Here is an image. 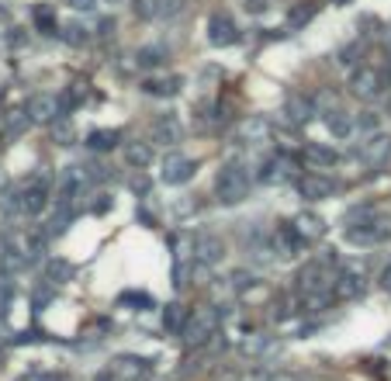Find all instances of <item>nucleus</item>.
Listing matches in <instances>:
<instances>
[{
    "label": "nucleus",
    "mask_w": 391,
    "mask_h": 381,
    "mask_svg": "<svg viewBox=\"0 0 391 381\" xmlns=\"http://www.w3.org/2000/svg\"><path fill=\"white\" fill-rule=\"evenodd\" d=\"M77 104H80V94H77V91H63V94H59V108H63V115H73Z\"/></svg>",
    "instance_id": "nucleus-29"
},
{
    "label": "nucleus",
    "mask_w": 391,
    "mask_h": 381,
    "mask_svg": "<svg viewBox=\"0 0 391 381\" xmlns=\"http://www.w3.org/2000/svg\"><path fill=\"white\" fill-rule=\"evenodd\" d=\"M198 174V163L194 160H187V156H166L163 160V180L170 184V187H180V184H187L191 177Z\"/></svg>",
    "instance_id": "nucleus-8"
},
{
    "label": "nucleus",
    "mask_w": 391,
    "mask_h": 381,
    "mask_svg": "<svg viewBox=\"0 0 391 381\" xmlns=\"http://www.w3.org/2000/svg\"><path fill=\"white\" fill-rule=\"evenodd\" d=\"M28 115H32V122H56V118L63 115L59 97H56V94H32Z\"/></svg>",
    "instance_id": "nucleus-10"
},
{
    "label": "nucleus",
    "mask_w": 391,
    "mask_h": 381,
    "mask_svg": "<svg viewBox=\"0 0 391 381\" xmlns=\"http://www.w3.org/2000/svg\"><path fill=\"white\" fill-rule=\"evenodd\" d=\"M356 156L367 163V167H384L391 160V136H374L370 142H363L356 149Z\"/></svg>",
    "instance_id": "nucleus-9"
},
{
    "label": "nucleus",
    "mask_w": 391,
    "mask_h": 381,
    "mask_svg": "<svg viewBox=\"0 0 391 381\" xmlns=\"http://www.w3.org/2000/svg\"><path fill=\"white\" fill-rule=\"evenodd\" d=\"M381 284H384V291H391V267L381 274Z\"/></svg>",
    "instance_id": "nucleus-39"
},
{
    "label": "nucleus",
    "mask_w": 391,
    "mask_h": 381,
    "mask_svg": "<svg viewBox=\"0 0 391 381\" xmlns=\"http://www.w3.org/2000/svg\"><path fill=\"white\" fill-rule=\"evenodd\" d=\"M222 257H225L222 236H215V232H198V236H194V260H198V263L215 267V263H222Z\"/></svg>",
    "instance_id": "nucleus-6"
},
{
    "label": "nucleus",
    "mask_w": 391,
    "mask_h": 381,
    "mask_svg": "<svg viewBox=\"0 0 391 381\" xmlns=\"http://www.w3.org/2000/svg\"><path fill=\"white\" fill-rule=\"evenodd\" d=\"M284 111L291 115V122H308V118H312V101L294 94V97L287 101V108H284Z\"/></svg>",
    "instance_id": "nucleus-25"
},
{
    "label": "nucleus",
    "mask_w": 391,
    "mask_h": 381,
    "mask_svg": "<svg viewBox=\"0 0 391 381\" xmlns=\"http://www.w3.org/2000/svg\"><path fill=\"white\" fill-rule=\"evenodd\" d=\"M388 49H391V28H388Z\"/></svg>",
    "instance_id": "nucleus-41"
},
{
    "label": "nucleus",
    "mask_w": 391,
    "mask_h": 381,
    "mask_svg": "<svg viewBox=\"0 0 391 381\" xmlns=\"http://www.w3.org/2000/svg\"><path fill=\"white\" fill-rule=\"evenodd\" d=\"M298 191H301V198H308V201H322V198H329V194L336 191V184H332L329 177H322V174H305V177L298 180Z\"/></svg>",
    "instance_id": "nucleus-11"
},
{
    "label": "nucleus",
    "mask_w": 391,
    "mask_h": 381,
    "mask_svg": "<svg viewBox=\"0 0 391 381\" xmlns=\"http://www.w3.org/2000/svg\"><path fill=\"white\" fill-rule=\"evenodd\" d=\"M32 21H35V28L39 32H46V35H56V8L53 4H35L32 8Z\"/></svg>",
    "instance_id": "nucleus-18"
},
{
    "label": "nucleus",
    "mask_w": 391,
    "mask_h": 381,
    "mask_svg": "<svg viewBox=\"0 0 391 381\" xmlns=\"http://www.w3.org/2000/svg\"><path fill=\"white\" fill-rule=\"evenodd\" d=\"M232 284H236V288H246V284H253V274H246V270H236V274H232Z\"/></svg>",
    "instance_id": "nucleus-34"
},
{
    "label": "nucleus",
    "mask_w": 391,
    "mask_h": 381,
    "mask_svg": "<svg viewBox=\"0 0 391 381\" xmlns=\"http://www.w3.org/2000/svg\"><path fill=\"white\" fill-rule=\"evenodd\" d=\"M25 212L28 215H39V212H46V205H49V191H46V184L39 180V184H32L28 191H25Z\"/></svg>",
    "instance_id": "nucleus-19"
},
{
    "label": "nucleus",
    "mask_w": 391,
    "mask_h": 381,
    "mask_svg": "<svg viewBox=\"0 0 391 381\" xmlns=\"http://www.w3.org/2000/svg\"><path fill=\"white\" fill-rule=\"evenodd\" d=\"M87 146H90L94 153L115 149V146H118V132H115V129H94V132L87 136Z\"/></svg>",
    "instance_id": "nucleus-22"
},
{
    "label": "nucleus",
    "mask_w": 391,
    "mask_h": 381,
    "mask_svg": "<svg viewBox=\"0 0 391 381\" xmlns=\"http://www.w3.org/2000/svg\"><path fill=\"white\" fill-rule=\"evenodd\" d=\"M336 4H350V0H336Z\"/></svg>",
    "instance_id": "nucleus-42"
},
{
    "label": "nucleus",
    "mask_w": 391,
    "mask_h": 381,
    "mask_svg": "<svg viewBox=\"0 0 391 381\" xmlns=\"http://www.w3.org/2000/svg\"><path fill=\"white\" fill-rule=\"evenodd\" d=\"M132 187H135V191H146V187H149V180H146V177H135V180H132Z\"/></svg>",
    "instance_id": "nucleus-37"
},
{
    "label": "nucleus",
    "mask_w": 391,
    "mask_h": 381,
    "mask_svg": "<svg viewBox=\"0 0 391 381\" xmlns=\"http://www.w3.org/2000/svg\"><path fill=\"white\" fill-rule=\"evenodd\" d=\"M125 163L135 167V170H142V167L153 163V149H149L146 142H128V146H125Z\"/></svg>",
    "instance_id": "nucleus-21"
},
{
    "label": "nucleus",
    "mask_w": 391,
    "mask_h": 381,
    "mask_svg": "<svg viewBox=\"0 0 391 381\" xmlns=\"http://www.w3.org/2000/svg\"><path fill=\"white\" fill-rule=\"evenodd\" d=\"M70 8H77V11H94L97 8V0H66Z\"/></svg>",
    "instance_id": "nucleus-35"
},
{
    "label": "nucleus",
    "mask_w": 391,
    "mask_h": 381,
    "mask_svg": "<svg viewBox=\"0 0 391 381\" xmlns=\"http://www.w3.org/2000/svg\"><path fill=\"white\" fill-rule=\"evenodd\" d=\"M356 129H360V132H374V129H377V115H363V118L356 122Z\"/></svg>",
    "instance_id": "nucleus-33"
},
{
    "label": "nucleus",
    "mask_w": 391,
    "mask_h": 381,
    "mask_svg": "<svg viewBox=\"0 0 391 381\" xmlns=\"http://www.w3.org/2000/svg\"><path fill=\"white\" fill-rule=\"evenodd\" d=\"M111 4H118V0H111Z\"/></svg>",
    "instance_id": "nucleus-43"
},
{
    "label": "nucleus",
    "mask_w": 391,
    "mask_h": 381,
    "mask_svg": "<svg viewBox=\"0 0 391 381\" xmlns=\"http://www.w3.org/2000/svg\"><path fill=\"white\" fill-rule=\"evenodd\" d=\"M153 139H156V142H166V146L180 142V122H177V115L156 118V122H153Z\"/></svg>",
    "instance_id": "nucleus-16"
},
{
    "label": "nucleus",
    "mask_w": 391,
    "mask_h": 381,
    "mask_svg": "<svg viewBox=\"0 0 391 381\" xmlns=\"http://www.w3.org/2000/svg\"><path fill=\"white\" fill-rule=\"evenodd\" d=\"M301 160H305L308 167L325 170V167H336V163H339V153H336L332 146H325V142H308L305 153H301Z\"/></svg>",
    "instance_id": "nucleus-13"
},
{
    "label": "nucleus",
    "mask_w": 391,
    "mask_h": 381,
    "mask_svg": "<svg viewBox=\"0 0 391 381\" xmlns=\"http://www.w3.org/2000/svg\"><path fill=\"white\" fill-rule=\"evenodd\" d=\"M180 87H184L180 77H149V80H142V91L149 97H173V94H180Z\"/></svg>",
    "instance_id": "nucleus-15"
},
{
    "label": "nucleus",
    "mask_w": 391,
    "mask_h": 381,
    "mask_svg": "<svg viewBox=\"0 0 391 381\" xmlns=\"http://www.w3.org/2000/svg\"><path fill=\"white\" fill-rule=\"evenodd\" d=\"M135 63H139V70H156V66L166 63V49L163 46H142L135 53Z\"/></svg>",
    "instance_id": "nucleus-20"
},
{
    "label": "nucleus",
    "mask_w": 391,
    "mask_h": 381,
    "mask_svg": "<svg viewBox=\"0 0 391 381\" xmlns=\"http://www.w3.org/2000/svg\"><path fill=\"white\" fill-rule=\"evenodd\" d=\"M350 91H353L356 97H363V101H374V97L384 91V80H381L370 66H360V70H353V77H350Z\"/></svg>",
    "instance_id": "nucleus-7"
},
{
    "label": "nucleus",
    "mask_w": 391,
    "mask_h": 381,
    "mask_svg": "<svg viewBox=\"0 0 391 381\" xmlns=\"http://www.w3.org/2000/svg\"><path fill=\"white\" fill-rule=\"evenodd\" d=\"M84 174L77 170V167H70V170H63V177H59V187H56V205L59 208H77V198L84 194Z\"/></svg>",
    "instance_id": "nucleus-5"
},
{
    "label": "nucleus",
    "mask_w": 391,
    "mask_h": 381,
    "mask_svg": "<svg viewBox=\"0 0 391 381\" xmlns=\"http://www.w3.org/2000/svg\"><path fill=\"white\" fill-rule=\"evenodd\" d=\"M108 205H111V201H108V198H104V194H101V201H97V205H94V212H97V215H101V212H108Z\"/></svg>",
    "instance_id": "nucleus-38"
},
{
    "label": "nucleus",
    "mask_w": 391,
    "mask_h": 381,
    "mask_svg": "<svg viewBox=\"0 0 391 381\" xmlns=\"http://www.w3.org/2000/svg\"><path fill=\"white\" fill-rule=\"evenodd\" d=\"M381 80H384V87H391V59H388V70H384V77H381Z\"/></svg>",
    "instance_id": "nucleus-40"
},
{
    "label": "nucleus",
    "mask_w": 391,
    "mask_h": 381,
    "mask_svg": "<svg viewBox=\"0 0 391 381\" xmlns=\"http://www.w3.org/2000/svg\"><path fill=\"white\" fill-rule=\"evenodd\" d=\"M184 322H187V312L180 301H170L166 312H163V329L166 333H184Z\"/></svg>",
    "instance_id": "nucleus-23"
},
{
    "label": "nucleus",
    "mask_w": 391,
    "mask_h": 381,
    "mask_svg": "<svg viewBox=\"0 0 391 381\" xmlns=\"http://www.w3.org/2000/svg\"><path fill=\"white\" fill-rule=\"evenodd\" d=\"M315 11H318L315 4H308V8H298V11L291 15V28H301V25H308V21L315 18Z\"/></svg>",
    "instance_id": "nucleus-27"
},
{
    "label": "nucleus",
    "mask_w": 391,
    "mask_h": 381,
    "mask_svg": "<svg viewBox=\"0 0 391 381\" xmlns=\"http://www.w3.org/2000/svg\"><path fill=\"white\" fill-rule=\"evenodd\" d=\"M132 11H135V18H153L156 15V0H132Z\"/></svg>",
    "instance_id": "nucleus-28"
},
{
    "label": "nucleus",
    "mask_w": 391,
    "mask_h": 381,
    "mask_svg": "<svg viewBox=\"0 0 391 381\" xmlns=\"http://www.w3.org/2000/svg\"><path fill=\"white\" fill-rule=\"evenodd\" d=\"M325 129L332 132V139H346V136H353L356 132V122H353V115H346V111H329L325 115Z\"/></svg>",
    "instance_id": "nucleus-17"
},
{
    "label": "nucleus",
    "mask_w": 391,
    "mask_h": 381,
    "mask_svg": "<svg viewBox=\"0 0 391 381\" xmlns=\"http://www.w3.org/2000/svg\"><path fill=\"white\" fill-rule=\"evenodd\" d=\"M291 225H294V232L305 239V246H312V243H318V239L325 236V222H322L318 215H312V212H301Z\"/></svg>",
    "instance_id": "nucleus-12"
},
{
    "label": "nucleus",
    "mask_w": 391,
    "mask_h": 381,
    "mask_svg": "<svg viewBox=\"0 0 391 381\" xmlns=\"http://www.w3.org/2000/svg\"><path fill=\"white\" fill-rule=\"evenodd\" d=\"M384 239H391V219L388 215H367L360 225L346 229V243H353V246H377Z\"/></svg>",
    "instance_id": "nucleus-2"
},
{
    "label": "nucleus",
    "mask_w": 391,
    "mask_h": 381,
    "mask_svg": "<svg viewBox=\"0 0 391 381\" xmlns=\"http://www.w3.org/2000/svg\"><path fill=\"white\" fill-rule=\"evenodd\" d=\"M246 11H253V15H263V11H267V0H249V4H246Z\"/></svg>",
    "instance_id": "nucleus-36"
},
{
    "label": "nucleus",
    "mask_w": 391,
    "mask_h": 381,
    "mask_svg": "<svg viewBox=\"0 0 391 381\" xmlns=\"http://www.w3.org/2000/svg\"><path fill=\"white\" fill-rule=\"evenodd\" d=\"M25 125H28V115H25V111H15V115H11V122H8V132H11V136H18Z\"/></svg>",
    "instance_id": "nucleus-31"
},
{
    "label": "nucleus",
    "mask_w": 391,
    "mask_h": 381,
    "mask_svg": "<svg viewBox=\"0 0 391 381\" xmlns=\"http://www.w3.org/2000/svg\"><path fill=\"white\" fill-rule=\"evenodd\" d=\"M53 139H56L59 146H73L77 132H73V125H70L66 118H56V125H53Z\"/></svg>",
    "instance_id": "nucleus-26"
},
{
    "label": "nucleus",
    "mask_w": 391,
    "mask_h": 381,
    "mask_svg": "<svg viewBox=\"0 0 391 381\" xmlns=\"http://www.w3.org/2000/svg\"><path fill=\"white\" fill-rule=\"evenodd\" d=\"M70 274H73V267H70V263H63V260H59V263H49V277H59V281H66Z\"/></svg>",
    "instance_id": "nucleus-32"
},
{
    "label": "nucleus",
    "mask_w": 391,
    "mask_h": 381,
    "mask_svg": "<svg viewBox=\"0 0 391 381\" xmlns=\"http://www.w3.org/2000/svg\"><path fill=\"white\" fill-rule=\"evenodd\" d=\"M118 301H122V305H142V308H149V305H153V298H149V295H135V291H125Z\"/></svg>",
    "instance_id": "nucleus-30"
},
{
    "label": "nucleus",
    "mask_w": 391,
    "mask_h": 381,
    "mask_svg": "<svg viewBox=\"0 0 391 381\" xmlns=\"http://www.w3.org/2000/svg\"><path fill=\"white\" fill-rule=\"evenodd\" d=\"M360 291H363V277H360L356 270L346 267V270L336 274V281H332V295H336V298H356Z\"/></svg>",
    "instance_id": "nucleus-14"
},
{
    "label": "nucleus",
    "mask_w": 391,
    "mask_h": 381,
    "mask_svg": "<svg viewBox=\"0 0 391 381\" xmlns=\"http://www.w3.org/2000/svg\"><path fill=\"white\" fill-rule=\"evenodd\" d=\"M215 326H218V312H215V308H194V312L187 315L180 336H184L187 343H204V340L215 333Z\"/></svg>",
    "instance_id": "nucleus-3"
},
{
    "label": "nucleus",
    "mask_w": 391,
    "mask_h": 381,
    "mask_svg": "<svg viewBox=\"0 0 391 381\" xmlns=\"http://www.w3.org/2000/svg\"><path fill=\"white\" fill-rule=\"evenodd\" d=\"M246 194H249V174H246V167L225 163V167L215 174V198H218L222 205H239Z\"/></svg>",
    "instance_id": "nucleus-1"
},
{
    "label": "nucleus",
    "mask_w": 391,
    "mask_h": 381,
    "mask_svg": "<svg viewBox=\"0 0 391 381\" xmlns=\"http://www.w3.org/2000/svg\"><path fill=\"white\" fill-rule=\"evenodd\" d=\"M208 42H211L215 49H229V46H236V42H239V28H236V21H232L229 15L215 11V15L208 18Z\"/></svg>",
    "instance_id": "nucleus-4"
},
{
    "label": "nucleus",
    "mask_w": 391,
    "mask_h": 381,
    "mask_svg": "<svg viewBox=\"0 0 391 381\" xmlns=\"http://www.w3.org/2000/svg\"><path fill=\"white\" fill-rule=\"evenodd\" d=\"M63 42H66V46H73V49H80V46H87V42H90V32H87L80 21H70V25L63 28Z\"/></svg>",
    "instance_id": "nucleus-24"
}]
</instances>
